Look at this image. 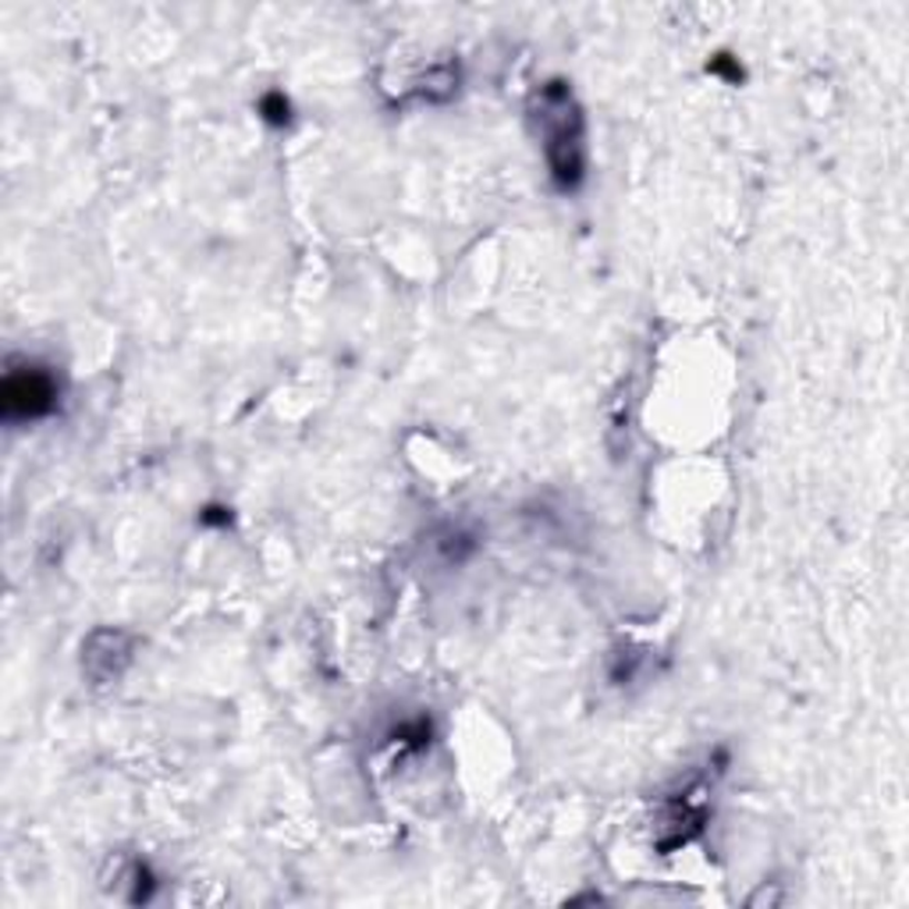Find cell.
I'll use <instances>...</instances> for the list:
<instances>
[{"label": "cell", "mask_w": 909, "mask_h": 909, "mask_svg": "<svg viewBox=\"0 0 909 909\" xmlns=\"http://www.w3.org/2000/svg\"><path fill=\"white\" fill-rule=\"evenodd\" d=\"M0 406H4L8 423L40 420L58 406V380L36 362H22V367L11 362L4 373V388H0Z\"/></svg>", "instance_id": "1"}, {"label": "cell", "mask_w": 909, "mask_h": 909, "mask_svg": "<svg viewBox=\"0 0 909 909\" xmlns=\"http://www.w3.org/2000/svg\"><path fill=\"white\" fill-rule=\"evenodd\" d=\"M260 111L267 114V121H274V124H284V121H288V100H284L281 93H270V97H263Z\"/></svg>", "instance_id": "2"}]
</instances>
